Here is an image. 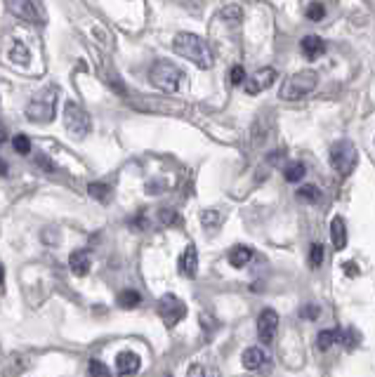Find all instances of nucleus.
I'll return each instance as SVG.
<instances>
[{"label":"nucleus","mask_w":375,"mask_h":377,"mask_svg":"<svg viewBox=\"0 0 375 377\" xmlns=\"http://www.w3.org/2000/svg\"><path fill=\"white\" fill-rule=\"evenodd\" d=\"M64 125L71 137H76V140H86L90 135V130H93V118H90V113L83 109V106H78L76 102H66Z\"/></svg>","instance_id":"obj_5"},{"label":"nucleus","mask_w":375,"mask_h":377,"mask_svg":"<svg viewBox=\"0 0 375 377\" xmlns=\"http://www.w3.org/2000/svg\"><path fill=\"white\" fill-rule=\"evenodd\" d=\"M267 361V353L260 349V347H248L243 351V368H248V371H257V368H262Z\"/></svg>","instance_id":"obj_17"},{"label":"nucleus","mask_w":375,"mask_h":377,"mask_svg":"<svg viewBox=\"0 0 375 377\" xmlns=\"http://www.w3.org/2000/svg\"><path fill=\"white\" fill-rule=\"evenodd\" d=\"M88 194H90V198H95V201L106 203L111 198V187L109 184H104V182H93L88 187Z\"/></svg>","instance_id":"obj_19"},{"label":"nucleus","mask_w":375,"mask_h":377,"mask_svg":"<svg viewBox=\"0 0 375 377\" xmlns=\"http://www.w3.org/2000/svg\"><path fill=\"white\" fill-rule=\"evenodd\" d=\"M178 267H180V274L185 276V279H196V274H198V250H196L194 243L187 245L185 252L180 255Z\"/></svg>","instance_id":"obj_11"},{"label":"nucleus","mask_w":375,"mask_h":377,"mask_svg":"<svg viewBox=\"0 0 375 377\" xmlns=\"http://www.w3.org/2000/svg\"><path fill=\"white\" fill-rule=\"evenodd\" d=\"M338 344H342L344 349H354L359 344V335L354 330H338Z\"/></svg>","instance_id":"obj_25"},{"label":"nucleus","mask_w":375,"mask_h":377,"mask_svg":"<svg viewBox=\"0 0 375 377\" xmlns=\"http://www.w3.org/2000/svg\"><path fill=\"white\" fill-rule=\"evenodd\" d=\"M324 259H326V250L321 243H312L309 248V267L312 269H321L324 267Z\"/></svg>","instance_id":"obj_24"},{"label":"nucleus","mask_w":375,"mask_h":377,"mask_svg":"<svg viewBox=\"0 0 375 377\" xmlns=\"http://www.w3.org/2000/svg\"><path fill=\"white\" fill-rule=\"evenodd\" d=\"M3 281H5V269H3V264H0V286H3Z\"/></svg>","instance_id":"obj_38"},{"label":"nucleus","mask_w":375,"mask_h":377,"mask_svg":"<svg viewBox=\"0 0 375 377\" xmlns=\"http://www.w3.org/2000/svg\"><path fill=\"white\" fill-rule=\"evenodd\" d=\"M277 330H279V314L267 306V309L260 311V316H257V335H260V340L269 344L274 337H277Z\"/></svg>","instance_id":"obj_10"},{"label":"nucleus","mask_w":375,"mask_h":377,"mask_svg":"<svg viewBox=\"0 0 375 377\" xmlns=\"http://www.w3.org/2000/svg\"><path fill=\"white\" fill-rule=\"evenodd\" d=\"M324 17H326V7H324V3H309V7H307V19L321 21Z\"/></svg>","instance_id":"obj_29"},{"label":"nucleus","mask_w":375,"mask_h":377,"mask_svg":"<svg viewBox=\"0 0 375 377\" xmlns=\"http://www.w3.org/2000/svg\"><path fill=\"white\" fill-rule=\"evenodd\" d=\"M243 12L239 5H227L225 10L220 12V19H227V21H241Z\"/></svg>","instance_id":"obj_27"},{"label":"nucleus","mask_w":375,"mask_h":377,"mask_svg":"<svg viewBox=\"0 0 375 377\" xmlns=\"http://www.w3.org/2000/svg\"><path fill=\"white\" fill-rule=\"evenodd\" d=\"M283 158H286V151H283V149H279V151H272L269 163H272V165H274V163H281Z\"/></svg>","instance_id":"obj_34"},{"label":"nucleus","mask_w":375,"mask_h":377,"mask_svg":"<svg viewBox=\"0 0 375 377\" xmlns=\"http://www.w3.org/2000/svg\"><path fill=\"white\" fill-rule=\"evenodd\" d=\"M252 255H255V250H252L250 245H234V248L229 250V264L236 269H243V267H248Z\"/></svg>","instance_id":"obj_14"},{"label":"nucleus","mask_w":375,"mask_h":377,"mask_svg":"<svg viewBox=\"0 0 375 377\" xmlns=\"http://www.w3.org/2000/svg\"><path fill=\"white\" fill-rule=\"evenodd\" d=\"M140 302H142V295L137 290H123L118 295L120 309H135V306H140Z\"/></svg>","instance_id":"obj_21"},{"label":"nucleus","mask_w":375,"mask_h":377,"mask_svg":"<svg viewBox=\"0 0 375 377\" xmlns=\"http://www.w3.org/2000/svg\"><path fill=\"white\" fill-rule=\"evenodd\" d=\"M140 356H137L135 351H120L118 358H116V371L120 375H135L140 371Z\"/></svg>","instance_id":"obj_12"},{"label":"nucleus","mask_w":375,"mask_h":377,"mask_svg":"<svg viewBox=\"0 0 375 377\" xmlns=\"http://www.w3.org/2000/svg\"><path fill=\"white\" fill-rule=\"evenodd\" d=\"M295 196H297V201H302V203H319L321 201V191H319V187H314V184H304V187L295 191Z\"/></svg>","instance_id":"obj_20"},{"label":"nucleus","mask_w":375,"mask_h":377,"mask_svg":"<svg viewBox=\"0 0 375 377\" xmlns=\"http://www.w3.org/2000/svg\"><path fill=\"white\" fill-rule=\"evenodd\" d=\"M158 316L163 319L168 328H175L178 323L187 316V304L178 295H163L158 299Z\"/></svg>","instance_id":"obj_7"},{"label":"nucleus","mask_w":375,"mask_h":377,"mask_svg":"<svg viewBox=\"0 0 375 377\" xmlns=\"http://www.w3.org/2000/svg\"><path fill=\"white\" fill-rule=\"evenodd\" d=\"M7 10L14 14L21 21H29V24H36V21H45V12L41 10L38 0H5Z\"/></svg>","instance_id":"obj_8"},{"label":"nucleus","mask_w":375,"mask_h":377,"mask_svg":"<svg viewBox=\"0 0 375 377\" xmlns=\"http://www.w3.org/2000/svg\"><path fill=\"white\" fill-rule=\"evenodd\" d=\"M5 175H7V163L0 158V177H5Z\"/></svg>","instance_id":"obj_36"},{"label":"nucleus","mask_w":375,"mask_h":377,"mask_svg":"<svg viewBox=\"0 0 375 377\" xmlns=\"http://www.w3.org/2000/svg\"><path fill=\"white\" fill-rule=\"evenodd\" d=\"M173 50L180 57L189 59L191 64L203 68V71H208L215 64V55H212V48L208 45V41L196 33H178L173 41Z\"/></svg>","instance_id":"obj_1"},{"label":"nucleus","mask_w":375,"mask_h":377,"mask_svg":"<svg viewBox=\"0 0 375 377\" xmlns=\"http://www.w3.org/2000/svg\"><path fill=\"white\" fill-rule=\"evenodd\" d=\"M201 222L205 229H217L222 224V212L217 210V207H208V210L201 212Z\"/></svg>","instance_id":"obj_23"},{"label":"nucleus","mask_w":375,"mask_h":377,"mask_svg":"<svg viewBox=\"0 0 375 377\" xmlns=\"http://www.w3.org/2000/svg\"><path fill=\"white\" fill-rule=\"evenodd\" d=\"M12 146H14V151H17L19 156H29V153H31V140H29L24 133H19L17 137H14Z\"/></svg>","instance_id":"obj_26"},{"label":"nucleus","mask_w":375,"mask_h":377,"mask_svg":"<svg viewBox=\"0 0 375 377\" xmlns=\"http://www.w3.org/2000/svg\"><path fill=\"white\" fill-rule=\"evenodd\" d=\"M55 109H57V88H48L36 99H31V104L26 106V116L34 123H50L55 118Z\"/></svg>","instance_id":"obj_6"},{"label":"nucleus","mask_w":375,"mask_h":377,"mask_svg":"<svg viewBox=\"0 0 375 377\" xmlns=\"http://www.w3.org/2000/svg\"><path fill=\"white\" fill-rule=\"evenodd\" d=\"M333 344H338V330H321L317 335V347L321 351H328Z\"/></svg>","instance_id":"obj_22"},{"label":"nucleus","mask_w":375,"mask_h":377,"mask_svg":"<svg viewBox=\"0 0 375 377\" xmlns=\"http://www.w3.org/2000/svg\"><path fill=\"white\" fill-rule=\"evenodd\" d=\"M5 140H7V130H5V125L0 123V146L5 144Z\"/></svg>","instance_id":"obj_35"},{"label":"nucleus","mask_w":375,"mask_h":377,"mask_svg":"<svg viewBox=\"0 0 375 377\" xmlns=\"http://www.w3.org/2000/svg\"><path fill=\"white\" fill-rule=\"evenodd\" d=\"M246 71H243V66H239L236 64L234 68H232V73H229V81H232V86H243V83H246Z\"/></svg>","instance_id":"obj_30"},{"label":"nucleus","mask_w":375,"mask_h":377,"mask_svg":"<svg viewBox=\"0 0 375 377\" xmlns=\"http://www.w3.org/2000/svg\"><path fill=\"white\" fill-rule=\"evenodd\" d=\"M319 86V73L307 68V71H297L290 78L283 81V86L279 90V97L283 102H297V99H304L312 95Z\"/></svg>","instance_id":"obj_2"},{"label":"nucleus","mask_w":375,"mask_h":377,"mask_svg":"<svg viewBox=\"0 0 375 377\" xmlns=\"http://www.w3.org/2000/svg\"><path fill=\"white\" fill-rule=\"evenodd\" d=\"M68 267L76 276H86L90 272V252L88 250H76L68 257Z\"/></svg>","instance_id":"obj_15"},{"label":"nucleus","mask_w":375,"mask_h":377,"mask_svg":"<svg viewBox=\"0 0 375 377\" xmlns=\"http://www.w3.org/2000/svg\"><path fill=\"white\" fill-rule=\"evenodd\" d=\"M331 238H333V245L335 250H342L344 245H347V224H344V220L340 217H333L331 222Z\"/></svg>","instance_id":"obj_16"},{"label":"nucleus","mask_w":375,"mask_h":377,"mask_svg":"<svg viewBox=\"0 0 375 377\" xmlns=\"http://www.w3.org/2000/svg\"><path fill=\"white\" fill-rule=\"evenodd\" d=\"M304 175H307V167H304V163H300V160H293V163L283 165V180L290 184L304 180Z\"/></svg>","instance_id":"obj_18"},{"label":"nucleus","mask_w":375,"mask_h":377,"mask_svg":"<svg viewBox=\"0 0 375 377\" xmlns=\"http://www.w3.org/2000/svg\"><path fill=\"white\" fill-rule=\"evenodd\" d=\"M274 81H277V71H274L272 66L267 68H257L255 73L248 76L246 83H243V88H246L248 95H260V92L269 90L274 86Z\"/></svg>","instance_id":"obj_9"},{"label":"nucleus","mask_w":375,"mask_h":377,"mask_svg":"<svg viewBox=\"0 0 375 377\" xmlns=\"http://www.w3.org/2000/svg\"><path fill=\"white\" fill-rule=\"evenodd\" d=\"M158 220H160V224H165V227H173V224H178V222H180L178 212L170 210V207H160Z\"/></svg>","instance_id":"obj_28"},{"label":"nucleus","mask_w":375,"mask_h":377,"mask_svg":"<svg viewBox=\"0 0 375 377\" xmlns=\"http://www.w3.org/2000/svg\"><path fill=\"white\" fill-rule=\"evenodd\" d=\"M10 57H12L14 61H21V64H26V61H29V52H26L24 45L17 43V45H14V50H12Z\"/></svg>","instance_id":"obj_32"},{"label":"nucleus","mask_w":375,"mask_h":377,"mask_svg":"<svg viewBox=\"0 0 375 377\" xmlns=\"http://www.w3.org/2000/svg\"><path fill=\"white\" fill-rule=\"evenodd\" d=\"M359 163V153H356V146L351 144L349 140H338L331 146V165L333 170L347 177L354 172V167Z\"/></svg>","instance_id":"obj_4"},{"label":"nucleus","mask_w":375,"mask_h":377,"mask_svg":"<svg viewBox=\"0 0 375 377\" xmlns=\"http://www.w3.org/2000/svg\"><path fill=\"white\" fill-rule=\"evenodd\" d=\"M319 314H321V309H319L317 304H304L302 309H300V319L314 321V319H319Z\"/></svg>","instance_id":"obj_31"},{"label":"nucleus","mask_w":375,"mask_h":377,"mask_svg":"<svg viewBox=\"0 0 375 377\" xmlns=\"http://www.w3.org/2000/svg\"><path fill=\"white\" fill-rule=\"evenodd\" d=\"M300 50L307 59H317L326 52V43L319 36H304L300 41Z\"/></svg>","instance_id":"obj_13"},{"label":"nucleus","mask_w":375,"mask_h":377,"mask_svg":"<svg viewBox=\"0 0 375 377\" xmlns=\"http://www.w3.org/2000/svg\"><path fill=\"white\" fill-rule=\"evenodd\" d=\"M88 373L90 375H109V368H106L104 363H99L97 358L90 361V366H88Z\"/></svg>","instance_id":"obj_33"},{"label":"nucleus","mask_w":375,"mask_h":377,"mask_svg":"<svg viewBox=\"0 0 375 377\" xmlns=\"http://www.w3.org/2000/svg\"><path fill=\"white\" fill-rule=\"evenodd\" d=\"M344 267H347V274H349V276H354V274H356V269H354L356 264H351V262H347V264H344Z\"/></svg>","instance_id":"obj_37"},{"label":"nucleus","mask_w":375,"mask_h":377,"mask_svg":"<svg viewBox=\"0 0 375 377\" xmlns=\"http://www.w3.org/2000/svg\"><path fill=\"white\" fill-rule=\"evenodd\" d=\"M182 78H185L182 68L175 66L173 61H168V59H158V61H154V66L149 68L151 86L158 88L160 92H168V95H173V92L180 90Z\"/></svg>","instance_id":"obj_3"}]
</instances>
